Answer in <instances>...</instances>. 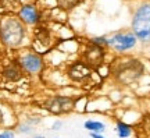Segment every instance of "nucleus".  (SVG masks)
Returning a JSON list of instances; mask_svg holds the SVG:
<instances>
[{"mask_svg": "<svg viewBox=\"0 0 150 138\" xmlns=\"http://www.w3.org/2000/svg\"><path fill=\"white\" fill-rule=\"evenodd\" d=\"M24 34H25V29L20 20H17L14 17H7L1 21L0 38L6 46H10V48L18 46L24 38Z\"/></svg>", "mask_w": 150, "mask_h": 138, "instance_id": "nucleus-1", "label": "nucleus"}, {"mask_svg": "<svg viewBox=\"0 0 150 138\" xmlns=\"http://www.w3.org/2000/svg\"><path fill=\"white\" fill-rule=\"evenodd\" d=\"M132 28L136 39H140L143 42L150 41V4L140 6L136 10L132 21Z\"/></svg>", "mask_w": 150, "mask_h": 138, "instance_id": "nucleus-2", "label": "nucleus"}, {"mask_svg": "<svg viewBox=\"0 0 150 138\" xmlns=\"http://www.w3.org/2000/svg\"><path fill=\"white\" fill-rule=\"evenodd\" d=\"M45 107L54 114L68 113L75 107V101L70 96H53L46 102Z\"/></svg>", "mask_w": 150, "mask_h": 138, "instance_id": "nucleus-3", "label": "nucleus"}, {"mask_svg": "<svg viewBox=\"0 0 150 138\" xmlns=\"http://www.w3.org/2000/svg\"><path fill=\"white\" fill-rule=\"evenodd\" d=\"M107 45L112 46L117 52H125L136 45V36L134 34H115L107 38Z\"/></svg>", "mask_w": 150, "mask_h": 138, "instance_id": "nucleus-4", "label": "nucleus"}, {"mask_svg": "<svg viewBox=\"0 0 150 138\" xmlns=\"http://www.w3.org/2000/svg\"><path fill=\"white\" fill-rule=\"evenodd\" d=\"M20 66L29 74H38L43 69V60L36 53H27L20 59Z\"/></svg>", "mask_w": 150, "mask_h": 138, "instance_id": "nucleus-5", "label": "nucleus"}, {"mask_svg": "<svg viewBox=\"0 0 150 138\" xmlns=\"http://www.w3.org/2000/svg\"><path fill=\"white\" fill-rule=\"evenodd\" d=\"M68 74H70L71 80L83 81L85 78H88L91 75V70H89V66L85 64V61H78V63H75L70 69Z\"/></svg>", "mask_w": 150, "mask_h": 138, "instance_id": "nucleus-6", "label": "nucleus"}, {"mask_svg": "<svg viewBox=\"0 0 150 138\" xmlns=\"http://www.w3.org/2000/svg\"><path fill=\"white\" fill-rule=\"evenodd\" d=\"M20 20L24 21L25 24H35V22L39 21V13L38 10L31 4H27V6H22L20 9Z\"/></svg>", "mask_w": 150, "mask_h": 138, "instance_id": "nucleus-7", "label": "nucleus"}, {"mask_svg": "<svg viewBox=\"0 0 150 138\" xmlns=\"http://www.w3.org/2000/svg\"><path fill=\"white\" fill-rule=\"evenodd\" d=\"M103 60V49L102 46H97V45H92L88 48V50L85 52V64H95L99 63Z\"/></svg>", "mask_w": 150, "mask_h": 138, "instance_id": "nucleus-8", "label": "nucleus"}, {"mask_svg": "<svg viewBox=\"0 0 150 138\" xmlns=\"http://www.w3.org/2000/svg\"><path fill=\"white\" fill-rule=\"evenodd\" d=\"M3 75L8 81H18L22 77V70L17 64H10L8 67H6L3 70Z\"/></svg>", "mask_w": 150, "mask_h": 138, "instance_id": "nucleus-9", "label": "nucleus"}, {"mask_svg": "<svg viewBox=\"0 0 150 138\" xmlns=\"http://www.w3.org/2000/svg\"><path fill=\"white\" fill-rule=\"evenodd\" d=\"M138 138H150V116H145L136 128Z\"/></svg>", "mask_w": 150, "mask_h": 138, "instance_id": "nucleus-10", "label": "nucleus"}, {"mask_svg": "<svg viewBox=\"0 0 150 138\" xmlns=\"http://www.w3.org/2000/svg\"><path fill=\"white\" fill-rule=\"evenodd\" d=\"M83 127H85L88 131H91V133H96V134H102L103 131L106 130L104 123L96 122V120H88V122H85Z\"/></svg>", "mask_w": 150, "mask_h": 138, "instance_id": "nucleus-11", "label": "nucleus"}, {"mask_svg": "<svg viewBox=\"0 0 150 138\" xmlns=\"http://www.w3.org/2000/svg\"><path fill=\"white\" fill-rule=\"evenodd\" d=\"M117 134L120 138H128L132 134V127L124 122H117Z\"/></svg>", "mask_w": 150, "mask_h": 138, "instance_id": "nucleus-12", "label": "nucleus"}, {"mask_svg": "<svg viewBox=\"0 0 150 138\" xmlns=\"http://www.w3.org/2000/svg\"><path fill=\"white\" fill-rule=\"evenodd\" d=\"M78 3H79V0H57V4L64 10H70V9L75 7Z\"/></svg>", "mask_w": 150, "mask_h": 138, "instance_id": "nucleus-13", "label": "nucleus"}, {"mask_svg": "<svg viewBox=\"0 0 150 138\" xmlns=\"http://www.w3.org/2000/svg\"><path fill=\"white\" fill-rule=\"evenodd\" d=\"M3 4L7 10H16L20 7V0H3Z\"/></svg>", "mask_w": 150, "mask_h": 138, "instance_id": "nucleus-14", "label": "nucleus"}, {"mask_svg": "<svg viewBox=\"0 0 150 138\" xmlns=\"http://www.w3.org/2000/svg\"><path fill=\"white\" fill-rule=\"evenodd\" d=\"M18 131L22 134H29L33 131V128L31 124H28V123H25V124H20V127H18Z\"/></svg>", "mask_w": 150, "mask_h": 138, "instance_id": "nucleus-15", "label": "nucleus"}, {"mask_svg": "<svg viewBox=\"0 0 150 138\" xmlns=\"http://www.w3.org/2000/svg\"><path fill=\"white\" fill-rule=\"evenodd\" d=\"M92 43L93 45H97V46H102V45H107V38H103V36H97L92 39Z\"/></svg>", "mask_w": 150, "mask_h": 138, "instance_id": "nucleus-16", "label": "nucleus"}, {"mask_svg": "<svg viewBox=\"0 0 150 138\" xmlns=\"http://www.w3.org/2000/svg\"><path fill=\"white\" fill-rule=\"evenodd\" d=\"M14 131L13 130H4L0 133V138H14Z\"/></svg>", "mask_w": 150, "mask_h": 138, "instance_id": "nucleus-17", "label": "nucleus"}, {"mask_svg": "<svg viewBox=\"0 0 150 138\" xmlns=\"http://www.w3.org/2000/svg\"><path fill=\"white\" fill-rule=\"evenodd\" d=\"M61 124H63L61 122H56V123L53 124V130H59V128L61 127Z\"/></svg>", "mask_w": 150, "mask_h": 138, "instance_id": "nucleus-18", "label": "nucleus"}, {"mask_svg": "<svg viewBox=\"0 0 150 138\" xmlns=\"http://www.w3.org/2000/svg\"><path fill=\"white\" fill-rule=\"evenodd\" d=\"M91 137L92 138H104L102 134H96V133H91Z\"/></svg>", "mask_w": 150, "mask_h": 138, "instance_id": "nucleus-19", "label": "nucleus"}, {"mask_svg": "<svg viewBox=\"0 0 150 138\" xmlns=\"http://www.w3.org/2000/svg\"><path fill=\"white\" fill-rule=\"evenodd\" d=\"M1 123H3V112L0 110V124H1Z\"/></svg>", "mask_w": 150, "mask_h": 138, "instance_id": "nucleus-20", "label": "nucleus"}, {"mask_svg": "<svg viewBox=\"0 0 150 138\" xmlns=\"http://www.w3.org/2000/svg\"><path fill=\"white\" fill-rule=\"evenodd\" d=\"M33 138H45V137H42V135H36V137H33Z\"/></svg>", "mask_w": 150, "mask_h": 138, "instance_id": "nucleus-21", "label": "nucleus"}]
</instances>
